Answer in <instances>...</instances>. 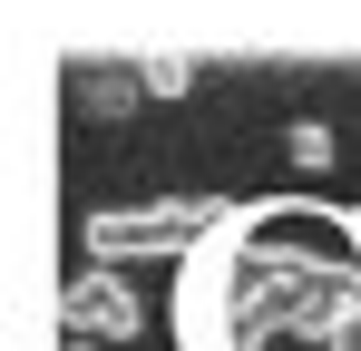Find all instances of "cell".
<instances>
[{
    "instance_id": "cell-1",
    "label": "cell",
    "mask_w": 361,
    "mask_h": 351,
    "mask_svg": "<svg viewBox=\"0 0 361 351\" xmlns=\"http://www.w3.org/2000/svg\"><path fill=\"white\" fill-rule=\"evenodd\" d=\"M215 225H225V205H215V195L118 205V215H88V254H98V264H157V254H195Z\"/></svg>"
},
{
    "instance_id": "cell-2",
    "label": "cell",
    "mask_w": 361,
    "mask_h": 351,
    "mask_svg": "<svg viewBox=\"0 0 361 351\" xmlns=\"http://www.w3.org/2000/svg\"><path fill=\"white\" fill-rule=\"evenodd\" d=\"M59 312H68L78 342H137V332H147V302L127 292L118 264H108V273H78V283L59 292Z\"/></svg>"
},
{
    "instance_id": "cell-4",
    "label": "cell",
    "mask_w": 361,
    "mask_h": 351,
    "mask_svg": "<svg viewBox=\"0 0 361 351\" xmlns=\"http://www.w3.org/2000/svg\"><path fill=\"white\" fill-rule=\"evenodd\" d=\"M283 156H293L302 176H322V166H332V156H342V137H332L322 117H293V127H283Z\"/></svg>"
},
{
    "instance_id": "cell-5",
    "label": "cell",
    "mask_w": 361,
    "mask_h": 351,
    "mask_svg": "<svg viewBox=\"0 0 361 351\" xmlns=\"http://www.w3.org/2000/svg\"><path fill=\"white\" fill-rule=\"evenodd\" d=\"M137 78H147V98H185L195 88V58H137Z\"/></svg>"
},
{
    "instance_id": "cell-7",
    "label": "cell",
    "mask_w": 361,
    "mask_h": 351,
    "mask_svg": "<svg viewBox=\"0 0 361 351\" xmlns=\"http://www.w3.org/2000/svg\"><path fill=\"white\" fill-rule=\"evenodd\" d=\"M352 254H361V244H352Z\"/></svg>"
},
{
    "instance_id": "cell-6",
    "label": "cell",
    "mask_w": 361,
    "mask_h": 351,
    "mask_svg": "<svg viewBox=\"0 0 361 351\" xmlns=\"http://www.w3.org/2000/svg\"><path fill=\"white\" fill-rule=\"evenodd\" d=\"M68 351H98V342H78V332H68Z\"/></svg>"
},
{
    "instance_id": "cell-3",
    "label": "cell",
    "mask_w": 361,
    "mask_h": 351,
    "mask_svg": "<svg viewBox=\"0 0 361 351\" xmlns=\"http://www.w3.org/2000/svg\"><path fill=\"white\" fill-rule=\"evenodd\" d=\"M137 98H147L137 68H78V108H88V117H127Z\"/></svg>"
}]
</instances>
